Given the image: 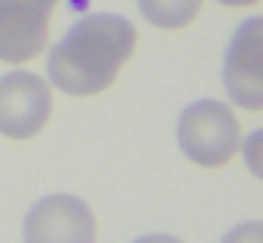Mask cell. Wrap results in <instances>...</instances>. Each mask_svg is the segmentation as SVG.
<instances>
[{"label": "cell", "mask_w": 263, "mask_h": 243, "mask_svg": "<svg viewBox=\"0 0 263 243\" xmlns=\"http://www.w3.org/2000/svg\"><path fill=\"white\" fill-rule=\"evenodd\" d=\"M136 48V28L122 14H88L48 54V77L68 96H97L116 82Z\"/></svg>", "instance_id": "1"}, {"label": "cell", "mask_w": 263, "mask_h": 243, "mask_svg": "<svg viewBox=\"0 0 263 243\" xmlns=\"http://www.w3.org/2000/svg\"><path fill=\"white\" fill-rule=\"evenodd\" d=\"M178 147L198 167L215 170L229 164L243 147L232 107L218 99H198L184 107L178 119Z\"/></svg>", "instance_id": "2"}, {"label": "cell", "mask_w": 263, "mask_h": 243, "mask_svg": "<svg viewBox=\"0 0 263 243\" xmlns=\"http://www.w3.org/2000/svg\"><path fill=\"white\" fill-rule=\"evenodd\" d=\"M54 110L51 88L31 71H12L0 77V133L6 139H34L48 124Z\"/></svg>", "instance_id": "3"}, {"label": "cell", "mask_w": 263, "mask_h": 243, "mask_svg": "<svg viewBox=\"0 0 263 243\" xmlns=\"http://www.w3.org/2000/svg\"><path fill=\"white\" fill-rule=\"evenodd\" d=\"M26 243H97V218L77 195H46L29 209Z\"/></svg>", "instance_id": "4"}, {"label": "cell", "mask_w": 263, "mask_h": 243, "mask_svg": "<svg viewBox=\"0 0 263 243\" xmlns=\"http://www.w3.org/2000/svg\"><path fill=\"white\" fill-rule=\"evenodd\" d=\"M223 85L235 105L246 110L263 107V20L249 17L235 31L223 60Z\"/></svg>", "instance_id": "5"}, {"label": "cell", "mask_w": 263, "mask_h": 243, "mask_svg": "<svg viewBox=\"0 0 263 243\" xmlns=\"http://www.w3.org/2000/svg\"><path fill=\"white\" fill-rule=\"evenodd\" d=\"M60 0H0V60L29 62L46 48L48 20Z\"/></svg>", "instance_id": "6"}, {"label": "cell", "mask_w": 263, "mask_h": 243, "mask_svg": "<svg viewBox=\"0 0 263 243\" xmlns=\"http://www.w3.org/2000/svg\"><path fill=\"white\" fill-rule=\"evenodd\" d=\"M139 11L150 26L176 31L198 17L201 0H139Z\"/></svg>", "instance_id": "7"}, {"label": "cell", "mask_w": 263, "mask_h": 243, "mask_svg": "<svg viewBox=\"0 0 263 243\" xmlns=\"http://www.w3.org/2000/svg\"><path fill=\"white\" fill-rule=\"evenodd\" d=\"M221 243H263V226L257 223V220H252V223H240V226H235Z\"/></svg>", "instance_id": "8"}, {"label": "cell", "mask_w": 263, "mask_h": 243, "mask_svg": "<svg viewBox=\"0 0 263 243\" xmlns=\"http://www.w3.org/2000/svg\"><path fill=\"white\" fill-rule=\"evenodd\" d=\"M136 243H184V240H178V237H173V235H144V237H139Z\"/></svg>", "instance_id": "9"}, {"label": "cell", "mask_w": 263, "mask_h": 243, "mask_svg": "<svg viewBox=\"0 0 263 243\" xmlns=\"http://www.w3.org/2000/svg\"><path fill=\"white\" fill-rule=\"evenodd\" d=\"M223 6H232V9H240V6H257L260 0H218Z\"/></svg>", "instance_id": "10"}]
</instances>
